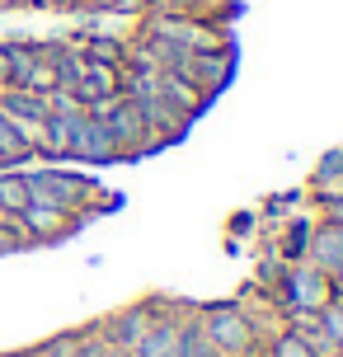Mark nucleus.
Returning a JSON list of instances; mask_svg holds the SVG:
<instances>
[{"label": "nucleus", "mask_w": 343, "mask_h": 357, "mask_svg": "<svg viewBox=\"0 0 343 357\" xmlns=\"http://www.w3.org/2000/svg\"><path fill=\"white\" fill-rule=\"evenodd\" d=\"M334 296H343V273H339V278H334Z\"/></svg>", "instance_id": "obj_24"}, {"label": "nucleus", "mask_w": 343, "mask_h": 357, "mask_svg": "<svg viewBox=\"0 0 343 357\" xmlns=\"http://www.w3.org/2000/svg\"><path fill=\"white\" fill-rule=\"evenodd\" d=\"M19 221H24V231H29V240L33 245H52V240H66V235L80 226V216L61 212V207H47V202H29L24 212H19Z\"/></svg>", "instance_id": "obj_6"}, {"label": "nucleus", "mask_w": 343, "mask_h": 357, "mask_svg": "<svg viewBox=\"0 0 343 357\" xmlns=\"http://www.w3.org/2000/svg\"><path fill=\"white\" fill-rule=\"evenodd\" d=\"M85 357H132V353H127L123 343H118L109 329L99 324V329H90V334H85Z\"/></svg>", "instance_id": "obj_16"}, {"label": "nucleus", "mask_w": 343, "mask_h": 357, "mask_svg": "<svg viewBox=\"0 0 343 357\" xmlns=\"http://www.w3.org/2000/svg\"><path fill=\"white\" fill-rule=\"evenodd\" d=\"M90 113L109 127L113 146H118V160H137V155H146V151H155V146H151V132H146V123H142V113H137V104L127 99L123 89L109 94V99H94Z\"/></svg>", "instance_id": "obj_1"}, {"label": "nucleus", "mask_w": 343, "mask_h": 357, "mask_svg": "<svg viewBox=\"0 0 343 357\" xmlns=\"http://www.w3.org/2000/svg\"><path fill=\"white\" fill-rule=\"evenodd\" d=\"M80 52L90 56V61H109V66H123V61H127L123 38H85V43H80Z\"/></svg>", "instance_id": "obj_14"}, {"label": "nucleus", "mask_w": 343, "mask_h": 357, "mask_svg": "<svg viewBox=\"0 0 343 357\" xmlns=\"http://www.w3.org/2000/svg\"><path fill=\"white\" fill-rule=\"evenodd\" d=\"M123 89V66H109V61H90L85 56V71H80V85H75V99L90 108L94 99H109Z\"/></svg>", "instance_id": "obj_9"}, {"label": "nucleus", "mask_w": 343, "mask_h": 357, "mask_svg": "<svg viewBox=\"0 0 343 357\" xmlns=\"http://www.w3.org/2000/svg\"><path fill=\"white\" fill-rule=\"evenodd\" d=\"M198 334L207 339V348L217 357L254 353V320L240 305H207V310H198Z\"/></svg>", "instance_id": "obj_2"}, {"label": "nucleus", "mask_w": 343, "mask_h": 357, "mask_svg": "<svg viewBox=\"0 0 343 357\" xmlns=\"http://www.w3.org/2000/svg\"><path fill=\"white\" fill-rule=\"evenodd\" d=\"M174 357H217L212 348H207V339L198 334V315H188L179 329V343H174Z\"/></svg>", "instance_id": "obj_15"}, {"label": "nucleus", "mask_w": 343, "mask_h": 357, "mask_svg": "<svg viewBox=\"0 0 343 357\" xmlns=\"http://www.w3.org/2000/svg\"><path fill=\"white\" fill-rule=\"evenodd\" d=\"M24 245H33L29 231H24V221H19V216H5V221H0V254L5 250H24Z\"/></svg>", "instance_id": "obj_19"}, {"label": "nucleus", "mask_w": 343, "mask_h": 357, "mask_svg": "<svg viewBox=\"0 0 343 357\" xmlns=\"http://www.w3.org/2000/svg\"><path fill=\"white\" fill-rule=\"evenodd\" d=\"M38 353H43V357H80V353H85V334H75V329H71V334H52Z\"/></svg>", "instance_id": "obj_18"}, {"label": "nucleus", "mask_w": 343, "mask_h": 357, "mask_svg": "<svg viewBox=\"0 0 343 357\" xmlns=\"http://www.w3.org/2000/svg\"><path fill=\"white\" fill-rule=\"evenodd\" d=\"M320 324L329 329V339L339 343V353H343V296H334V301L320 310Z\"/></svg>", "instance_id": "obj_20"}, {"label": "nucleus", "mask_w": 343, "mask_h": 357, "mask_svg": "<svg viewBox=\"0 0 343 357\" xmlns=\"http://www.w3.org/2000/svg\"><path fill=\"white\" fill-rule=\"evenodd\" d=\"M235 357H254V353H235Z\"/></svg>", "instance_id": "obj_30"}, {"label": "nucleus", "mask_w": 343, "mask_h": 357, "mask_svg": "<svg viewBox=\"0 0 343 357\" xmlns=\"http://www.w3.org/2000/svg\"><path fill=\"white\" fill-rule=\"evenodd\" d=\"M310 193L320 197V202H343V151H329L325 160H320V169L310 174Z\"/></svg>", "instance_id": "obj_12"}, {"label": "nucleus", "mask_w": 343, "mask_h": 357, "mask_svg": "<svg viewBox=\"0 0 343 357\" xmlns=\"http://www.w3.org/2000/svg\"><path fill=\"white\" fill-rule=\"evenodd\" d=\"M19 357H43V353H38V348H33V353H19Z\"/></svg>", "instance_id": "obj_27"}, {"label": "nucleus", "mask_w": 343, "mask_h": 357, "mask_svg": "<svg viewBox=\"0 0 343 357\" xmlns=\"http://www.w3.org/2000/svg\"><path fill=\"white\" fill-rule=\"evenodd\" d=\"M5 216H10V212H5V207H0V221H5Z\"/></svg>", "instance_id": "obj_29"}, {"label": "nucleus", "mask_w": 343, "mask_h": 357, "mask_svg": "<svg viewBox=\"0 0 343 357\" xmlns=\"http://www.w3.org/2000/svg\"><path fill=\"white\" fill-rule=\"evenodd\" d=\"M29 178V202H47V207H61V212L80 216L85 202L94 193V178L85 174H61V169H38V174H24Z\"/></svg>", "instance_id": "obj_3"}, {"label": "nucleus", "mask_w": 343, "mask_h": 357, "mask_svg": "<svg viewBox=\"0 0 343 357\" xmlns=\"http://www.w3.org/2000/svg\"><path fill=\"white\" fill-rule=\"evenodd\" d=\"M306 264H315L329 282L343 273V226H339V221H325V226H315V231H310Z\"/></svg>", "instance_id": "obj_7"}, {"label": "nucleus", "mask_w": 343, "mask_h": 357, "mask_svg": "<svg viewBox=\"0 0 343 357\" xmlns=\"http://www.w3.org/2000/svg\"><path fill=\"white\" fill-rule=\"evenodd\" d=\"M287 301H291V310H310V315H320V310L334 301V282H329L315 264H296L287 273Z\"/></svg>", "instance_id": "obj_4"}, {"label": "nucleus", "mask_w": 343, "mask_h": 357, "mask_svg": "<svg viewBox=\"0 0 343 357\" xmlns=\"http://www.w3.org/2000/svg\"><path fill=\"white\" fill-rule=\"evenodd\" d=\"M71 160H85V165H113L118 160V146H113L109 127L99 123L90 108L80 113V123L71 132Z\"/></svg>", "instance_id": "obj_5"}, {"label": "nucleus", "mask_w": 343, "mask_h": 357, "mask_svg": "<svg viewBox=\"0 0 343 357\" xmlns=\"http://www.w3.org/2000/svg\"><path fill=\"white\" fill-rule=\"evenodd\" d=\"M151 5H155V0H118V15H142Z\"/></svg>", "instance_id": "obj_22"}, {"label": "nucleus", "mask_w": 343, "mask_h": 357, "mask_svg": "<svg viewBox=\"0 0 343 357\" xmlns=\"http://www.w3.org/2000/svg\"><path fill=\"white\" fill-rule=\"evenodd\" d=\"M80 357H85V353H80Z\"/></svg>", "instance_id": "obj_31"}, {"label": "nucleus", "mask_w": 343, "mask_h": 357, "mask_svg": "<svg viewBox=\"0 0 343 357\" xmlns=\"http://www.w3.org/2000/svg\"><path fill=\"white\" fill-rule=\"evenodd\" d=\"M85 10H99V15H113V10H118V0H90Z\"/></svg>", "instance_id": "obj_23"}, {"label": "nucleus", "mask_w": 343, "mask_h": 357, "mask_svg": "<svg viewBox=\"0 0 343 357\" xmlns=\"http://www.w3.org/2000/svg\"><path fill=\"white\" fill-rule=\"evenodd\" d=\"M10 5H24V0H0V10H10Z\"/></svg>", "instance_id": "obj_25"}, {"label": "nucleus", "mask_w": 343, "mask_h": 357, "mask_svg": "<svg viewBox=\"0 0 343 357\" xmlns=\"http://www.w3.org/2000/svg\"><path fill=\"white\" fill-rule=\"evenodd\" d=\"M165 310L160 305H127L123 315H113L109 324H104V329H109L113 339L123 343L127 353H132V348H137V343L146 339V334H151V329H155V320H160Z\"/></svg>", "instance_id": "obj_8"}, {"label": "nucleus", "mask_w": 343, "mask_h": 357, "mask_svg": "<svg viewBox=\"0 0 343 357\" xmlns=\"http://www.w3.org/2000/svg\"><path fill=\"white\" fill-rule=\"evenodd\" d=\"M268 357H310V348H306V343H301V339H296V334H291V329H282V334H277V339H273Z\"/></svg>", "instance_id": "obj_21"}, {"label": "nucleus", "mask_w": 343, "mask_h": 357, "mask_svg": "<svg viewBox=\"0 0 343 357\" xmlns=\"http://www.w3.org/2000/svg\"><path fill=\"white\" fill-rule=\"evenodd\" d=\"M29 5H38V10H43V0H29Z\"/></svg>", "instance_id": "obj_28"}, {"label": "nucleus", "mask_w": 343, "mask_h": 357, "mask_svg": "<svg viewBox=\"0 0 343 357\" xmlns=\"http://www.w3.org/2000/svg\"><path fill=\"white\" fill-rule=\"evenodd\" d=\"M291 334L310 348V357H343L339 343L329 339V329L320 324V315H310V310H296V320H291Z\"/></svg>", "instance_id": "obj_11"}, {"label": "nucleus", "mask_w": 343, "mask_h": 357, "mask_svg": "<svg viewBox=\"0 0 343 357\" xmlns=\"http://www.w3.org/2000/svg\"><path fill=\"white\" fill-rule=\"evenodd\" d=\"M80 5H90V0H71V10H80Z\"/></svg>", "instance_id": "obj_26"}, {"label": "nucleus", "mask_w": 343, "mask_h": 357, "mask_svg": "<svg viewBox=\"0 0 343 357\" xmlns=\"http://www.w3.org/2000/svg\"><path fill=\"white\" fill-rule=\"evenodd\" d=\"M183 320H188V315H160V320H155V329H151V334L132 348V357H174V343H179Z\"/></svg>", "instance_id": "obj_10"}, {"label": "nucleus", "mask_w": 343, "mask_h": 357, "mask_svg": "<svg viewBox=\"0 0 343 357\" xmlns=\"http://www.w3.org/2000/svg\"><path fill=\"white\" fill-rule=\"evenodd\" d=\"M24 160H33V151L19 142L10 127L0 123V169H10V165H24Z\"/></svg>", "instance_id": "obj_17"}, {"label": "nucleus", "mask_w": 343, "mask_h": 357, "mask_svg": "<svg viewBox=\"0 0 343 357\" xmlns=\"http://www.w3.org/2000/svg\"><path fill=\"white\" fill-rule=\"evenodd\" d=\"M0 207L10 216H19L29 207V178L24 174H10V169H0Z\"/></svg>", "instance_id": "obj_13"}]
</instances>
